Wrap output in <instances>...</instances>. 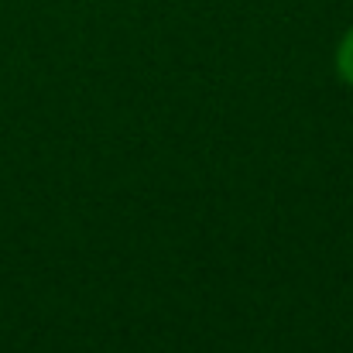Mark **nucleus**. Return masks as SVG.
<instances>
[{
	"label": "nucleus",
	"instance_id": "f257e3e1",
	"mask_svg": "<svg viewBox=\"0 0 353 353\" xmlns=\"http://www.w3.org/2000/svg\"><path fill=\"white\" fill-rule=\"evenodd\" d=\"M333 62H336V76H340V83H347V86L353 90V28L340 38Z\"/></svg>",
	"mask_w": 353,
	"mask_h": 353
}]
</instances>
